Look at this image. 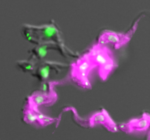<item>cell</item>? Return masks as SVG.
<instances>
[{
	"label": "cell",
	"mask_w": 150,
	"mask_h": 140,
	"mask_svg": "<svg viewBox=\"0 0 150 140\" xmlns=\"http://www.w3.org/2000/svg\"><path fill=\"white\" fill-rule=\"evenodd\" d=\"M117 66L115 60L98 67V74L101 78L105 80L110 73Z\"/></svg>",
	"instance_id": "30bf717a"
},
{
	"label": "cell",
	"mask_w": 150,
	"mask_h": 140,
	"mask_svg": "<svg viewBox=\"0 0 150 140\" xmlns=\"http://www.w3.org/2000/svg\"><path fill=\"white\" fill-rule=\"evenodd\" d=\"M50 64L46 63L40 66L38 69V75L40 77L42 80H47L50 73Z\"/></svg>",
	"instance_id": "8fae6325"
},
{
	"label": "cell",
	"mask_w": 150,
	"mask_h": 140,
	"mask_svg": "<svg viewBox=\"0 0 150 140\" xmlns=\"http://www.w3.org/2000/svg\"><path fill=\"white\" fill-rule=\"evenodd\" d=\"M50 90L48 92L36 91L33 93L28 98V103L35 107L38 108L39 106L43 104H51L57 100V94L50 86Z\"/></svg>",
	"instance_id": "277c9868"
},
{
	"label": "cell",
	"mask_w": 150,
	"mask_h": 140,
	"mask_svg": "<svg viewBox=\"0 0 150 140\" xmlns=\"http://www.w3.org/2000/svg\"><path fill=\"white\" fill-rule=\"evenodd\" d=\"M88 123L89 125L91 127L98 124H101L111 132H115L118 131L117 124L104 109H103L100 112L93 114L90 118Z\"/></svg>",
	"instance_id": "8992f818"
},
{
	"label": "cell",
	"mask_w": 150,
	"mask_h": 140,
	"mask_svg": "<svg viewBox=\"0 0 150 140\" xmlns=\"http://www.w3.org/2000/svg\"><path fill=\"white\" fill-rule=\"evenodd\" d=\"M132 28L127 34L116 33L110 30H105L99 36L98 44L103 45L106 43H111L114 45L115 49H118L129 41L132 34L137 29L136 25Z\"/></svg>",
	"instance_id": "7a4b0ae2"
},
{
	"label": "cell",
	"mask_w": 150,
	"mask_h": 140,
	"mask_svg": "<svg viewBox=\"0 0 150 140\" xmlns=\"http://www.w3.org/2000/svg\"><path fill=\"white\" fill-rule=\"evenodd\" d=\"M86 54L96 67L114 61L111 50L106 46L98 43L93 46Z\"/></svg>",
	"instance_id": "3957f363"
},
{
	"label": "cell",
	"mask_w": 150,
	"mask_h": 140,
	"mask_svg": "<svg viewBox=\"0 0 150 140\" xmlns=\"http://www.w3.org/2000/svg\"><path fill=\"white\" fill-rule=\"evenodd\" d=\"M27 103L32 108L34 112H35L36 117H37L39 125L45 127V126L48 125L52 123L55 122L57 121V118H52V117H48V116H46V115L43 114L39 111V110L37 107H35L34 106L30 105L28 103Z\"/></svg>",
	"instance_id": "ba28073f"
},
{
	"label": "cell",
	"mask_w": 150,
	"mask_h": 140,
	"mask_svg": "<svg viewBox=\"0 0 150 140\" xmlns=\"http://www.w3.org/2000/svg\"><path fill=\"white\" fill-rule=\"evenodd\" d=\"M33 29H35V30L33 31V33L38 34V37H36L38 38V41H42L44 43L46 40L47 42L49 40H52L58 35L57 29L53 25L36 27Z\"/></svg>",
	"instance_id": "52a82bcc"
},
{
	"label": "cell",
	"mask_w": 150,
	"mask_h": 140,
	"mask_svg": "<svg viewBox=\"0 0 150 140\" xmlns=\"http://www.w3.org/2000/svg\"><path fill=\"white\" fill-rule=\"evenodd\" d=\"M49 43H43L42 45L37 47L35 49V52L37 53L38 57L40 59L44 58L47 53V49L49 47Z\"/></svg>",
	"instance_id": "7c38bea8"
},
{
	"label": "cell",
	"mask_w": 150,
	"mask_h": 140,
	"mask_svg": "<svg viewBox=\"0 0 150 140\" xmlns=\"http://www.w3.org/2000/svg\"><path fill=\"white\" fill-rule=\"evenodd\" d=\"M18 64L25 70L31 71L33 69V64L30 62L22 60L18 62Z\"/></svg>",
	"instance_id": "4fadbf2b"
},
{
	"label": "cell",
	"mask_w": 150,
	"mask_h": 140,
	"mask_svg": "<svg viewBox=\"0 0 150 140\" xmlns=\"http://www.w3.org/2000/svg\"><path fill=\"white\" fill-rule=\"evenodd\" d=\"M23 120L29 124L39 125L35 112L28 103L23 110Z\"/></svg>",
	"instance_id": "9c48e42d"
},
{
	"label": "cell",
	"mask_w": 150,
	"mask_h": 140,
	"mask_svg": "<svg viewBox=\"0 0 150 140\" xmlns=\"http://www.w3.org/2000/svg\"><path fill=\"white\" fill-rule=\"evenodd\" d=\"M149 122L150 116L145 112L140 118L132 119L126 124L120 125L118 128L127 133L145 131L149 128Z\"/></svg>",
	"instance_id": "5b68a950"
},
{
	"label": "cell",
	"mask_w": 150,
	"mask_h": 140,
	"mask_svg": "<svg viewBox=\"0 0 150 140\" xmlns=\"http://www.w3.org/2000/svg\"><path fill=\"white\" fill-rule=\"evenodd\" d=\"M96 66L89 59L86 54L71 64V76L73 81L84 88L91 89V85L88 76Z\"/></svg>",
	"instance_id": "6da1fadb"
}]
</instances>
